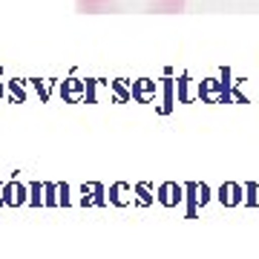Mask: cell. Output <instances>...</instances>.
Here are the masks:
<instances>
[{
	"label": "cell",
	"instance_id": "1",
	"mask_svg": "<svg viewBox=\"0 0 259 259\" xmlns=\"http://www.w3.org/2000/svg\"><path fill=\"white\" fill-rule=\"evenodd\" d=\"M187 0H75L81 15H182Z\"/></svg>",
	"mask_w": 259,
	"mask_h": 259
}]
</instances>
